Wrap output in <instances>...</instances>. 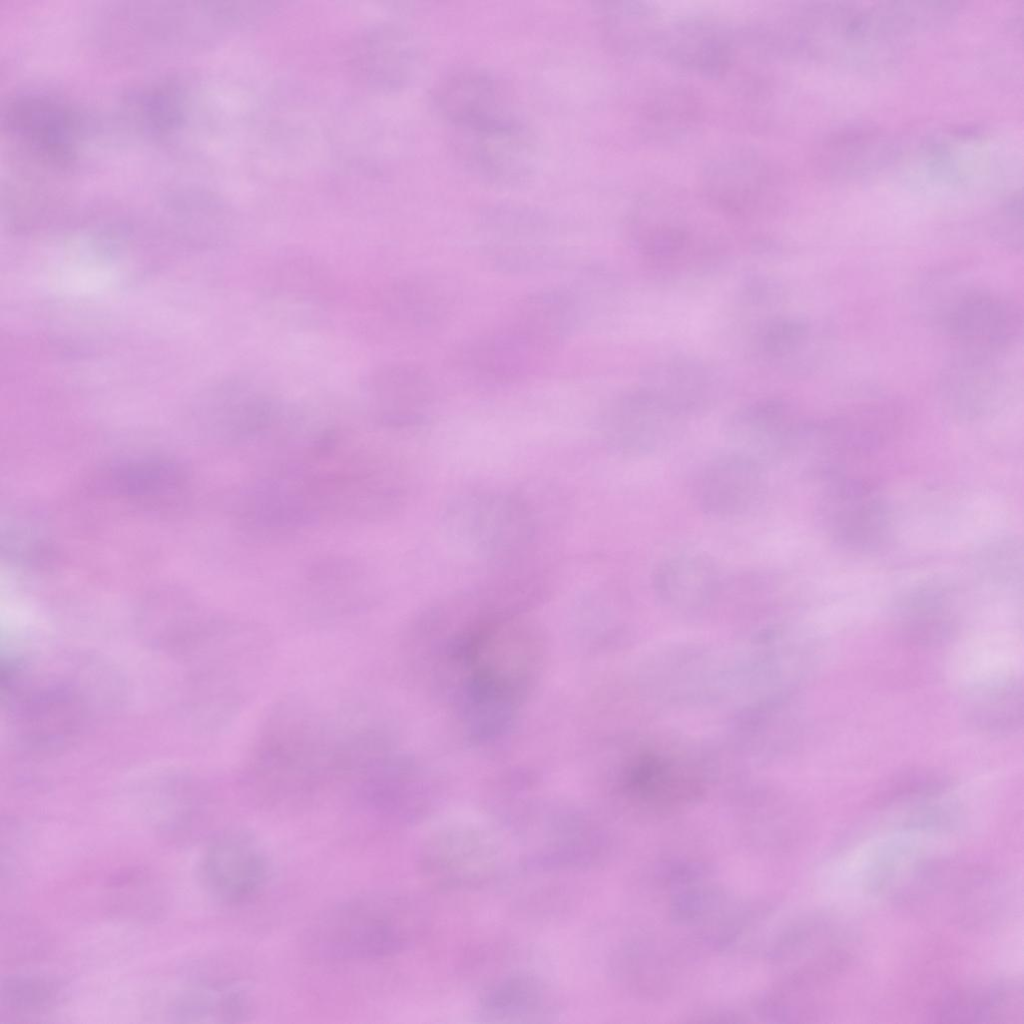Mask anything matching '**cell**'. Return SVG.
Masks as SVG:
<instances>
[{
    "label": "cell",
    "mask_w": 1024,
    "mask_h": 1024,
    "mask_svg": "<svg viewBox=\"0 0 1024 1024\" xmlns=\"http://www.w3.org/2000/svg\"><path fill=\"white\" fill-rule=\"evenodd\" d=\"M653 587L668 605L695 608L710 601L720 589L721 578L715 562L699 552L667 557L655 568Z\"/></svg>",
    "instance_id": "484cf974"
},
{
    "label": "cell",
    "mask_w": 1024,
    "mask_h": 1024,
    "mask_svg": "<svg viewBox=\"0 0 1024 1024\" xmlns=\"http://www.w3.org/2000/svg\"><path fill=\"white\" fill-rule=\"evenodd\" d=\"M770 167L751 152H733L712 160L703 175L707 201L722 213L753 217L775 203Z\"/></svg>",
    "instance_id": "d6986e66"
},
{
    "label": "cell",
    "mask_w": 1024,
    "mask_h": 1024,
    "mask_svg": "<svg viewBox=\"0 0 1024 1024\" xmlns=\"http://www.w3.org/2000/svg\"><path fill=\"white\" fill-rule=\"evenodd\" d=\"M873 887L920 915L971 925L996 909L995 880L971 864L949 857L899 850L877 868Z\"/></svg>",
    "instance_id": "7a4b0ae2"
},
{
    "label": "cell",
    "mask_w": 1024,
    "mask_h": 1024,
    "mask_svg": "<svg viewBox=\"0 0 1024 1024\" xmlns=\"http://www.w3.org/2000/svg\"><path fill=\"white\" fill-rule=\"evenodd\" d=\"M367 388L382 419L400 426L423 422L435 396L430 377L407 364L380 368L370 377Z\"/></svg>",
    "instance_id": "603a6c76"
},
{
    "label": "cell",
    "mask_w": 1024,
    "mask_h": 1024,
    "mask_svg": "<svg viewBox=\"0 0 1024 1024\" xmlns=\"http://www.w3.org/2000/svg\"><path fill=\"white\" fill-rule=\"evenodd\" d=\"M929 1015L934 1021L948 1023H1022V985L997 980L957 989L942 996Z\"/></svg>",
    "instance_id": "7402d4cb"
},
{
    "label": "cell",
    "mask_w": 1024,
    "mask_h": 1024,
    "mask_svg": "<svg viewBox=\"0 0 1024 1024\" xmlns=\"http://www.w3.org/2000/svg\"><path fill=\"white\" fill-rule=\"evenodd\" d=\"M768 488L766 468L730 451L710 460L694 484L699 509L719 518L737 517L757 508Z\"/></svg>",
    "instance_id": "ffe728a7"
},
{
    "label": "cell",
    "mask_w": 1024,
    "mask_h": 1024,
    "mask_svg": "<svg viewBox=\"0 0 1024 1024\" xmlns=\"http://www.w3.org/2000/svg\"><path fill=\"white\" fill-rule=\"evenodd\" d=\"M922 301L925 317L953 339L957 349L1000 356L1022 335V311L1013 300L959 282L954 275L934 276Z\"/></svg>",
    "instance_id": "277c9868"
},
{
    "label": "cell",
    "mask_w": 1024,
    "mask_h": 1024,
    "mask_svg": "<svg viewBox=\"0 0 1024 1024\" xmlns=\"http://www.w3.org/2000/svg\"><path fill=\"white\" fill-rule=\"evenodd\" d=\"M304 701H285L260 729L243 769L248 795L268 808H288L314 797L337 778L339 720Z\"/></svg>",
    "instance_id": "6da1fadb"
},
{
    "label": "cell",
    "mask_w": 1024,
    "mask_h": 1024,
    "mask_svg": "<svg viewBox=\"0 0 1024 1024\" xmlns=\"http://www.w3.org/2000/svg\"><path fill=\"white\" fill-rule=\"evenodd\" d=\"M763 308L764 314L749 323L746 338L748 356L758 364L777 371L808 372L820 361L827 338L811 319L797 314Z\"/></svg>",
    "instance_id": "5bb4252c"
},
{
    "label": "cell",
    "mask_w": 1024,
    "mask_h": 1024,
    "mask_svg": "<svg viewBox=\"0 0 1024 1024\" xmlns=\"http://www.w3.org/2000/svg\"><path fill=\"white\" fill-rule=\"evenodd\" d=\"M407 938L404 910L384 891L349 897L326 909L304 935L308 953L333 962L384 959L398 952Z\"/></svg>",
    "instance_id": "3957f363"
},
{
    "label": "cell",
    "mask_w": 1024,
    "mask_h": 1024,
    "mask_svg": "<svg viewBox=\"0 0 1024 1024\" xmlns=\"http://www.w3.org/2000/svg\"><path fill=\"white\" fill-rule=\"evenodd\" d=\"M581 300V296L569 288L541 289L516 301L504 319L550 357L581 323Z\"/></svg>",
    "instance_id": "44dd1931"
},
{
    "label": "cell",
    "mask_w": 1024,
    "mask_h": 1024,
    "mask_svg": "<svg viewBox=\"0 0 1024 1024\" xmlns=\"http://www.w3.org/2000/svg\"><path fill=\"white\" fill-rule=\"evenodd\" d=\"M447 536L478 558L511 564L527 552L536 533L535 519L519 496L501 490L465 491L444 506Z\"/></svg>",
    "instance_id": "5b68a950"
},
{
    "label": "cell",
    "mask_w": 1024,
    "mask_h": 1024,
    "mask_svg": "<svg viewBox=\"0 0 1024 1024\" xmlns=\"http://www.w3.org/2000/svg\"><path fill=\"white\" fill-rule=\"evenodd\" d=\"M433 101L450 129L495 126L519 119L501 80L478 66H460L446 72L434 89Z\"/></svg>",
    "instance_id": "4fadbf2b"
},
{
    "label": "cell",
    "mask_w": 1024,
    "mask_h": 1024,
    "mask_svg": "<svg viewBox=\"0 0 1024 1024\" xmlns=\"http://www.w3.org/2000/svg\"><path fill=\"white\" fill-rule=\"evenodd\" d=\"M462 166L478 180L500 188L525 184L536 168V145L521 119L480 128L450 129Z\"/></svg>",
    "instance_id": "9c48e42d"
},
{
    "label": "cell",
    "mask_w": 1024,
    "mask_h": 1024,
    "mask_svg": "<svg viewBox=\"0 0 1024 1024\" xmlns=\"http://www.w3.org/2000/svg\"><path fill=\"white\" fill-rule=\"evenodd\" d=\"M3 114L10 141L39 165L70 170L84 152L86 113L60 95L23 92L10 98Z\"/></svg>",
    "instance_id": "52a82bcc"
},
{
    "label": "cell",
    "mask_w": 1024,
    "mask_h": 1024,
    "mask_svg": "<svg viewBox=\"0 0 1024 1024\" xmlns=\"http://www.w3.org/2000/svg\"><path fill=\"white\" fill-rule=\"evenodd\" d=\"M948 593L938 585L929 584L911 591L900 606V622L904 635L923 644L936 643L950 635L954 627Z\"/></svg>",
    "instance_id": "f546056e"
},
{
    "label": "cell",
    "mask_w": 1024,
    "mask_h": 1024,
    "mask_svg": "<svg viewBox=\"0 0 1024 1024\" xmlns=\"http://www.w3.org/2000/svg\"><path fill=\"white\" fill-rule=\"evenodd\" d=\"M451 356V364L464 378L490 386L519 382L546 360L521 335L501 322L463 341Z\"/></svg>",
    "instance_id": "ac0fdd59"
},
{
    "label": "cell",
    "mask_w": 1024,
    "mask_h": 1024,
    "mask_svg": "<svg viewBox=\"0 0 1024 1024\" xmlns=\"http://www.w3.org/2000/svg\"><path fill=\"white\" fill-rule=\"evenodd\" d=\"M638 388L686 419L708 412L730 393L731 378L718 364L693 355H672L644 367Z\"/></svg>",
    "instance_id": "7c38bea8"
},
{
    "label": "cell",
    "mask_w": 1024,
    "mask_h": 1024,
    "mask_svg": "<svg viewBox=\"0 0 1024 1024\" xmlns=\"http://www.w3.org/2000/svg\"><path fill=\"white\" fill-rule=\"evenodd\" d=\"M818 513L831 541L852 552L877 551L891 533L886 499L873 483L863 478L828 474Z\"/></svg>",
    "instance_id": "ba28073f"
},
{
    "label": "cell",
    "mask_w": 1024,
    "mask_h": 1024,
    "mask_svg": "<svg viewBox=\"0 0 1024 1024\" xmlns=\"http://www.w3.org/2000/svg\"><path fill=\"white\" fill-rule=\"evenodd\" d=\"M802 424L790 403L763 398L734 410L724 431L732 452L767 468L792 456Z\"/></svg>",
    "instance_id": "9a60e30c"
},
{
    "label": "cell",
    "mask_w": 1024,
    "mask_h": 1024,
    "mask_svg": "<svg viewBox=\"0 0 1024 1024\" xmlns=\"http://www.w3.org/2000/svg\"><path fill=\"white\" fill-rule=\"evenodd\" d=\"M252 1013V997L243 981L230 976L207 977L191 983L173 1000L176 1021L237 1023Z\"/></svg>",
    "instance_id": "cb8c5ba5"
},
{
    "label": "cell",
    "mask_w": 1024,
    "mask_h": 1024,
    "mask_svg": "<svg viewBox=\"0 0 1024 1024\" xmlns=\"http://www.w3.org/2000/svg\"><path fill=\"white\" fill-rule=\"evenodd\" d=\"M600 39L614 55L640 54L655 38V20L649 8L635 2H601L595 10Z\"/></svg>",
    "instance_id": "f1b7e54d"
},
{
    "label": "cell",
    "mask_w": 1024,
    "mask_h": 1024,
    "mask_svg": "<svg viewBox=\"0 0 1024 1024\" xmlns=\"http://www.w3.org/2000/svg\"><path fill=\"white\" fill-rule=\"evenodd\" d=\"M105 479L107 486L119 494L152 498L165 496L181 488L184 474L175 463L148 458L114 465Z\"/></svg>",
    "instance_id": "4dcf8cb0"
},
{
    "label": "cell",
    "mask_w": 1024,
    "mask_h": 1024,
    "mask_svg": "<svg viewBox=\"0 0 1024 1024\" xmlns=\"http://www.w3.org/2000/svg\"><path fill=\"white\" fill-rule=\"evenodd\" d=\"M684 420L637 387L615 395L605 404L598 431L604 445L614 454L643 457L678 439Z\"/></svg>",
    "instance_id": "8fae6325"
},
{
    "label": "cell",
    "mask_w": 1024,
    "mask_h": 1024,
    "mask_svg": "<svg viewBox=\"0 0 1024 1024\" xmlns=\"http://www.w3.org/2000/svg\"><path fill=\"white\" fill-rule=\"evenodd\" d=\"M998 356L957 349L943 364L936 381L941 406L962 421L978 420L998 408L1007 379Z\"/></svg>",
    "instance_id": "e0dca14e"
},
{
    "label": "cell",
    "mask_w": 1024,
    "mask_h": 1024,
    "mask_svg": "<svg viewBox=\"0 0 1024 1024\" xmlns=\"http://www.w3.org/2000/svg\"><path fill=\"white\" fill-rule=\"evenodd\" d=\"M63 992V982L53 976L39 973L9 975L1 982V1012L14 1017L42 1014L57 1005Z\"/></svg>",
    "instance_id": "1f68e13d"
},
{
    "label": "cell",
    "mask_w": 1024,
    "mask_h": 1024,
    "mask_svg": "<svg viewBox=\"0 0 1024 1024\" xmlns=\"http://www.w3.org/2000/svg\"><path fill=\"white\" fill-rule=\"evenodd\" d=\"M964 715L970 725L990 734L1015 732L1023 719L1022 686L1015 678L976 685L966 696Z\"/></svg>",
    "instance_id": "83f0119b"
},
{
    "label": "cell",
    "mask_w": 1024,
    "mask_h": 1024,
    "mask_svg": "<svg viewBox=\"0 0 1024 1024\" xmlns=\"http://www.w3.org/2000/svg\"><path fill=\"white\" fill-rule=\"evenodd\" d=\"M455 290L445 279L414 276L393 285L387 298L390 314L400 323L430 328L444 322L455 303Z\"/></svg>",
    "instance_id": "4316f807"
},
{
    "label": "cell",
    "mask_w": 1024,
    "mask_h": 1024,
    "mask_svg": "<svg viewBox=\"0 0 1024 1024\" xmlns=\"http://www.w3.org/2000/svg\"><path fill=\"white\" fill-rule=\"evenodd\" d=\"M660 40L670 61L706 74L725 71L734 56L731 35L722 25L711 20L680 21L673 24Z\"/></svg>",
    "instance_id": "d4e9b609"
},
{
    "label": "cell",
    "mask_w": 1024,
    "mask_h": 1024,
    "mask_svg": "<svg viewBox=\"0 0 1024 1024\" xmlns=\"http://www.w3.org/2000/svg\"><path fill=\"white\" fill-rule=\"evenodd\" d=\"M628 234L645 263L662 273L695 268L712 257L711 247L697 239L679 212L652 201L637 205L629 219Z\"/></svg>",
    "instance_id": "2e32d148"
},
{
    "label": "cell",
    "mask_w": 1024,
    "mask_h": 1024,
    "mask_svg": "<svg viewBox=\"0 0 1024 1024\" xmlns=\"http://www.w3.org/2000/svg\"><path fill=\"white\" fill-rule=\"evenodd\" d=\"M33 674L23 664H8L2 694L8 713L25 740L52 745L66 741L84 724L88 712L83 672Z\"/></svg>",
    "instance_id": "8992f818"
},
{
    "label": "cell",
    "mask_w": 1024,
    "mask_h": 1024,
    "mask_svg": "<svg viewBox=\"0 0 1024 1024\" xmlns=\"http://www.w3.org/2000/svg\"><path fill=\"white\" fill-rule=\"evenodd\" d=\"M198 875L217 903L236 907L256 899L271 876V862L259 839L245 829L220 833L204 849Z\"/></svg>",
    "instance_id": "30bf717a"
}]
</instances>
